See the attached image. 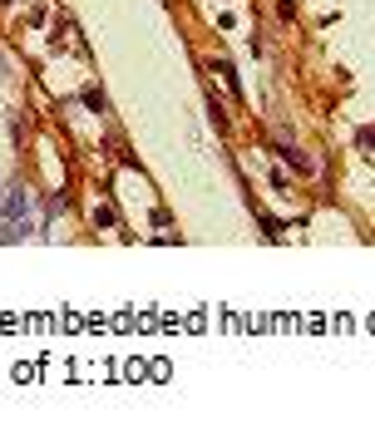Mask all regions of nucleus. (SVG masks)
Returning a JSON list of instances; mask_svg holds the SVG:
<instances>
[{
  "label": "nucleus",
  "instance_id": "obj_4",
  "mask_svg": "<svg viewBox=\"0 0 375 444\" xmlns=\"http://www.w3.org/2000/svg\"><path fill=\"white\" fill-rule=\"evenodd\" d=\"M85 104H89L94 113H104V109H109V99H104V89H85Z\"/></svg>",
  "mask_w": 375,
  "mask_h": 444
},
{
  "label": "nucleus",
  "instance_id": "obj_3",
  "mask_svg": "<svg viewBox=\"0 0 375 444\" xmlns=\"http://www.w3.org/2000/svg\"><path fill=\"white\" fill-rule=\"evenodd\" d=\"M272 153H277V158H286L296 173H311V158H306V153H296V148H286V143H272Z\"/></svg>",
  "mask_w": 375,
  "mask_h": 444
},
{
  "label": "nucleus",
  "instance_id": "obj_1",
  "mask_svg": "<svg viewBox=\"0 0 375 444\" xmlns=\"http://www.w3.org/2000/svg\"><path fill=\"white\" fill-rule=\"evenodd\" d=\"M0 242H15V237H30V198L15 188L10 198H5V213H0Z\"/></svg>",
  "mask_w": 375,
  "mask_h": 444
},
{
  "label": "nucleus",
  "instance_id": "obj_5",
  "mask_svg": "<svg viewBox=\"0 0 375 444\" xmlns=\"http://www.w3.org/2000/svg\"><path fill=\"white\" fill-rule=\"evenodd\" d=\"M207 113H212V123H217V133H227V113L217 109V99H207Z\"/></svg>",
  "mask_w": 375,
  "mask_h": 444
},
{
  "label": "nucleus",
  "instance_id": "obj_2",
  "mask_svg": "<svg viewBox=\"0 0 375 444\" xmlns=\"http://www.w3.org/2000/svg\"><path fill=\"white\" fill-rule=\"evenodd\" d=\"M212 74H222V79H227V89H232V99L242 94V79H237V65H232V60H222V55H217V60H212Z\"/></svg>",
  "mask_w": 375,
  "mask_h": 444
},
{
  "label": "nucleus",
  "instance_id": "obj_6",
  "mask_svg": "<svg viewBox=\"0 0 375 444\" xmlns=\"http://www.w3.org/2000/svg\"><path fill=\"white\" fill-rule=\"evenodd\" d=\"M361 143H366V148H375V128H361Z\"/></svg>",
  "mask_w": 375,
  "mask_h": 444
}]
</instances>
